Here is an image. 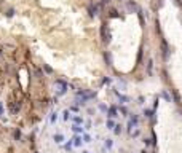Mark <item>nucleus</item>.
I'll return each instance as SVG.
<instances>
[{
	"mask_svg": "<svg viewBox=\"0 0 182 153\" xmlns=\"http://www.w3.org/2000/svg\"><path fill=\"white\" fill-rule=\"evenodd\" d=\"M35 153H37V151H35Z\"/></svg>",
	"mask_w": 182,
	"mask_h": 153,
	"instance_id": "obj_40",
	"label": "nucleus"
},
{
	"mask_svg": "<svg viewBox=\"0 0 182 153\" xmlns=\"http://www.w3.org/2000/svg\"><path fill=\"white\" fill-rule=\"evenodd\" d=\"M54 84H56V88H58V94H59V96L66 94L67 89H69V84H67L64 80H61V78H58V80L54 81Z\"/></svg>",
	"mask_w": 182,
	"mask_h": 153,
	"instance_id": "obj_2",
	"label": "nucleus"
},
{
	"mask_svg": "<svg viewBox=\"0 0 182 153\" xmlns=\"http://www.w3.org/2000/svg\"><path fill=\"white\" fill-rule=\"evenodd\" d=\"M106 126H107V129H113L115 128V121H113L112 118H109V120L106 121Z\"/></svg>",
	"mask_w": 182,
	"mask_h": 153,
	"instance_id": "obj_13",
	"label": "nucleus"
},
{
	"mask_svg": "<svg viewBox=\"0 0 182 153\" xmlns=\"http://www.w3.org/2000/svg\"><path fill=\"white\" fill-rule=\"evenodd\" d=\"M73 123H75V124H82L83 123V118L82 116H73Z\"/></svg>",
	"mask_w": 182,
	"mask_h": 153,
	"instance_id": "obj_19",
	"label": "nucleus"
},
{
	"mask_svg": "<svg viewBox=\"0 0 182 153\" xmlns=\"http://www.w3.org/2000/svg\"><path fill=\"white\" fill-rule=\"evenodd\" d=\"M8 110H10V115H18L19 110H21V102H19V100H13V102H10Z\"/></svg>",
	"mask_w": 182,
	"mask_h": 153,
	"instance_id": "obj_3",
	"label": "nucleus"
},
{
	"mask_svg": "<svg viewBox=\"0 0 182 153\" xmlns=\"http://www.w3.org/2000/svg\"><path fill=\"white\" fill-rule=\"evenodd\" d=\"M72 129H73V132H83V128L80 126V124H73Z\"/></svg>",
	"mask_w": 182,
	"mask_h": 153,
	"instance_id": "obj_15",
	"label": "nucleus"
},
{
	"mask_svg": "<svg viewBox=\"0 0 182 153\" xmlns=\"http://www.w3.org/2000/svg\"><path fill=\"white\" fill-rule=\"evenodd\" d=\"M122 131H123V126H122V124H115V128H113V132H115L117 135H120Z\"/></svg>",
	"mask_w": 182,
	"mask_h": 153,
	"instance_id": "obj_14",
	"label": "nucleus"
},
{
	"mask_svg": "<svg viewBox=\"0 0 182 153\" xmlns=\"http://www.w3.org/2000/svg\"><path fill=\"white\" fill-rule=\"evenodd\" d=\"M104 145H106V148H112V145H113V142H112V139H106V142H104Z\"/></svg>",
	"mask_w": 182,
	"mask_h": 153,
	"instance_id": "obj_18",
	"label": "nucleus"
},
{
	"mask_svg": "<svg viewBox=\"0 0 182 153\" xmlns=\"http://www.w3.org/2000/svg\"><path fill=\"white\" fill-rule=\"evenodd\" d=\"M117 96H118V99L123 100V102H128V100H129V97H126V96H123V94H120V93H117Z\"/></svg>",
	"mask_w": 182,
	"mask_h": 153,
	"instance_id": "obj_21",
	"label": "nucleus"
},
{
	"mask_svg": "<svg viewBox=\"0 0 182 153\" xmlns=\"http://www.w3.org/2000/svg\"><path fill=\"white\" fill-rule=\"evenodd\" d=\"M62 115H64L62 118H64V120L67 121V120H69V118H70V112H69V110H64V113H62Z\"/></svg>",
	"mask_w": 182,
	"mask_h": 153,
	"instance_id": "obj_22",
	"label": "nucleus"
},
{
	"mask_svg": "<svg viewBox=\"0 0 182 153\" xmlns=\"http://www.w3.org/2000/svg\"><path fill=\"white\" fill-rule=\"evenodd\" d=\"M110 81H112V80H110V78H104V80H102V83H104V84H106V83H107V84H109Z\"/></svg>",
	"mask_w": 182,
	"mask_h": 153,
	"instance_id": "obj_33",
	"label": "nucleus"
},
{
	"mask_svg": "<svg viewBox=\"0 0 182 153\" xmlns=\"http://www.w3.org/2000/svg\"><path fill=\"white\" fill-rule=\"evenodd\" d=\"M161 96H163V97L166 99V100H171V97H169V94H168L166 91H163V93H161Z\"/></svg>",
	"mask_w": 182,
	"mask_h": 153,
	"instance_id": "obj_28",
	"label": "nucleus"
},
{
	"mask_svg": "<svg viewBox=\"0 0 182 153\" xmlns=\"http://www.w3.org/2000/svg\"><path fill=\"white\" fill-rule=\"evenodd\" d=\"M109 2H110V0H101V3H99V5H107Z\"/></svg>",
	"mask_w": 182,
	"mask_h": 153,
	"instance_id": "obj_37",
	"label": "nucleus"
},
{
	"mask_svg": "<svg viewBox=\"0 0 182 153\" xmlns=\"http://www.w3.org/2000/svg\"><path fill=\"white\" fill-rule=\"evenodd\" d=\"M88 13H89V16H91V18H94V16L99 13V5L89 3V7H88Z\"/></svg>",
	"mask_w": 182,
	"mask_h": 153,
	"instance_id": "obj_7",
	"label": "nucleus"
},
{
	"mask_svg": "<svg viewBox=\"0 0 182 153\" xmlns=\"http://www.w3.org/2000/svg\"><path fill=\"white\" fill-rule=\"evenodd\" d=\"M174 3H176V5H177V7H179V8H182V0H174Z\"/></svg>",
	"mask_w": 182,
	"mask_h": 153,
	"instance_id": "obj_32",
	"label": "nucleus"
},
{
	"mask_svg": "<svg viewBox=\"0 0 182 153\" xmlns=\"http://www.w3.org/2000/svg\"><path fill=\"white\" fill-rule=\"evenodd\" d=\"M70 110H72V112H78V107H77V105H72Z\"/></svg>",
	"mask_w": 182,
	"mask_h": 153,
	"instance_id": "obj_35",
	"label": "nucleus"
},
{
	"mask_svg": "<svg viewBox=\"0 0 182 153\" xmlns=\"http://www.w3.org/2000/svg\"><path fill=\"white\" fill-rule=\"evenodd\" d=\"M144 115H145V118H149V120L155 121V116H153V110H152V109H145Z\"/></svg>",
	"mask_w": 182,
	"mask_h": 153,
	"instance_id": "obj_9",
	"label": "nucleus"
},
{
	"mask_svg": "<svg viewBox=\"0 0 182 153\" xmlns=\"http://www.w3.org/2000/svg\"><path fill=\"white\" fill-rule=\"evenodd\" d=\"M54 142L56 144H62V140H64V135H62V134H54Z\"/></svg>",
	"mask_w": 182,
	"mask_h": 153,
	"instance_id": "obj_11",
	"label": "nucleus"
},
{
	"mask_svg": "<svg viewBox=\"0 0 182 153\" xmlns=\"http://www.w3.org/2000/svg\"><path fill=\"white\" fill-rule=\"evenodd\" d=\"M152 64H153V62H152V59H150L149 64H147V72H149V75H152Z\"/></svg>",
	"mask_w": 182,
	"mask_h": 153,
	"instance_id": "obj_23",
	"label": "nucleus"
},
{
	"mask_svg": "<svg viewBox=\"0 0 182 153\" xmlns=\"http://www.w3.org/2000/svg\"><path fill=\"white\" fill-rule=\"evenodd\" d=\"M107 115H109V118H115L117 115H118V109L117 107H109V109H107Z\"/></svg>",
	"mask_w": 182,
	"mask_h": 153,
	"instance_id": "obj_8",
	"label": "nucleus"
},
{
	"mask_svg": "<svg viewBox=\"0 0 182 153\" xmlns=\"http://www.w3.org/2000/svg\"><path fill=\"white\" fill-rule=\"evenodd\" d=\"M56 120H58V113H51V118H50V121H51V123H54Z\"/></svg>",
	"mask_w": 182,
	"mask_h": 153,
	"instance_id": "obj_24",
	"label": "nucleus"
},
{
	"mask_svg": "<svg viewBox=\"0 0 182 153\" xmlns=\"http://www.w3.org/2000/svg\"><path fill=\"white\" fill-rule=\"evenodd\" d=\"M118 112H120V113H123V115H126V113H128V110L125 109V107H120V109H118Z\"/></svg>",
	"mask_w": 182,
	"mask_h": 153,
	"instance_id": "obj_30",
	"label": "nucleus"
},
{
	"mask_svg": "<svg viewBox=\"0 0 182 153\" xmlns=\"http://www.w3.org/2000/svg\"><path fill=\"white\" fill-rule=\"evenodd\" d=\"M101 38L104 43H110L112 35H110L109 29H107V22H102V26H101Z\"/></svg>",
	"mask_w": 182,
	"mask_h": 153,
	"instance_id": "obj_1",
	"label": "nucleus"
},
{
	"mask_svg": "<svg viewBox=\"0 0 182 153\" xmlns=\"http://www.w3.org/2000/svg\"><path fill=\"white\" fill-rule=\"evenodd\" d=\"M13 14H15V10H13V8L7 10V16H8V18H11V16H13Z\"/></svg>",
	"mask_w": 182,
	"mask_h": 153,
	"instance_id": "obj_26",
	"label": "nucleus"
},
{
	"mask_svg": "<svg viewBox=\"0 0 182 153\" xmlns=\"http://www.w3.org/2000/svg\"><path fill=\"white\" fill-rule=\"evenodd\" d=\"M144 144H145V145H150L152 140H150V139H144Z\"/></svg>",
	"mask_w": 182,
	"mask_h": 153,
	"instance_id": "obj_36",
	"label": "nucleus"
},
{
	"mask_svg": "<svg viewBox=\"0 0 182 153\" xmlns=\"http://www.w3.org/2000/svg\"><path fill=\"white\" fill-rule=\"evenodd\" d=\"M138 123H139V116L138 115H133L131 118H129V121H128V131H129V134L133 132V128L138 126Z\"/></svg>",
	"mask_w": 182,
	"mask_h": 153,
	"instance_id": "obj_6",
	"label": "nucleus"
},
{
	"mask_svg": "<svg viewBox=\"0 0 182 153\" xmlns=\"http://www.w3.org/2000/svg\"><path fill=\"white\" fill-rule=\"evenodd\" d=\"M161 56H163L164 61L169 59V46H168V43H166L164 38H161Z\"/></svg>",
	"mask_w": 182,
	"mask_h": 153,
	"instance_id": "obj_4",
	"label": "nucleus"
},
{
	"mask_svg": "<svg viewBox=\"0 0 182 153\" xmlns=\"http://www.w3.org/2000/svg\"><path fill=\"white\" fill-rule=\"evenodd\" d=\"M171 93H173V96H174V100H176V102H179V100H180V96H179V93L176 91V89H171Z\"/></svg>",
	"mask_w": 182,
	"mask_h": 153,
	"instance_id": "obj_17",
	"label": "nucleus"
},
{
	"mask_svg": "<svg viewBox=\"0 0 182 153\" xmlns=\"http://www.w3.org/2000/svg\"><path fill=\"white\" fill-rule=\"evenodd\" d=\"M99 109H101L102 112H107V107H106V105H102V104L99 105Z\"/></svg>",
	"mask_w": 182,
	"mask_h": 153,
	"instance_id": "obj_34",
	"label": "nucleus"
},
{
	"mask_svg": "<svg viewBox=\"0 0 182 153\" xmlns=\"http://www.w3.org/2000/svg\"><path fill=\"white\" fill-rule=\"evenodd\" d=\"M34 73H35V77H37V78H42V75H43L40 69H35V72H34Z\"/></svg>",
	"mask_w": 182,
	"mask_h": 153,
	"instance_id": "obj_25",
	"label": "nucleus"
},
{
	"mask_svg": "<svg viewBox=\"0 0 182 153\" xmlns=\"http://www.w3.org/2000/svg\"><path fill=\"white\" fill-rule=\"evenodd\" d=\"M72 142H73V145H75V147H80L83 140H82V137H78V135H75V137L72 139Z\"/></svg>",
	"mask_w": 182,
	"mask_h": 153,
	"instance_id": "obj_12",
	"label": "nucleus"
},
{
	"mask_svg": "<svg viewBox=\"0 0 182 153\" xmlns=\"http://www.w3.org/2000/svg\"><path fill=\"white\" fill-rule=\"evenodd\" d=\"M72 145H73V142H67V144L64 145V148H66V150H70V147H72Z\"/></svg>",
	"mask_w": 182,
	"mask_h": 153,
	"instance_id": "obj_31",
	"label": "nucleus"
},
{
	"mask_svg": "<svg viewBox=\"0 0 182 153\" xmlns=\"http://www.w3.org/2000/svg\"><path fill=\"white\" fill-rule=\"evenodd\" d=\"M83 142H91V137H89L88 134H85V135H83Z\"/></svg>",
	"mask_w": 182,
	"mask_h": 153,
	"instance_id": "obj_29",
	"label": "nucleus"
},
{
	"mask_svg": "<svg viewBox=\"0 0 182 153\" xmlns=\"http://www.w3.org/2000/svg\"><path fill=\"white\" fill-rule=\"evenodd\" d=\"M104 59L107 62V65H112V54L109 53V51H106V53H104Z\"/></svg>",
	"mask_w": 182,
	"mask_h": 153,
	"instance_id": "obj_10",
	"label": "nucleus"
},
{
	"mask_svg": "<svg viewBox=\"0 0 182 153\" xmlns=\"http://www.w3.org/2000/svg\"><path fill=\"white\" fill-rule=\"evenodd\" d=\"M0 115H3V105H2V102H0Z\"/></svg>",
	"mask_w": 182,
	"mask_h": 153,
	"instance_id": "obj_38",
	"label": "nucleus"
},
{
	"mask_svg": "<svg viewBox=\"0 0 182 153\" xmlns=\"http://www.w3.org/2000/svg\"><path fill=\"white\" fill-rule=\"evenodd\" d=\"M83 153H91V151H83Z\"/></svg>",
	"mask_w": 182,
	"mask_h": 153,
	"instance_id": "obj_39",
	"label": "nucleus"
},
{
	"mask_svg": "<svg viewBox=\"0 0 182 153\" xmlns=\"http://www.w3.org/2000/svg\"><path fill=\"white\" fill-rule=\"evenodd\" d=\"M110 16H112V18H117V16H118V13H117V10H110Z\"/></svg>",
	"mask_w": 182,
	"mask_h": 153,
	"instance_id": "obj_27",
	"label": "nucleus"
},
{
	"mask_svg": "<svg viewBox=\"0 0 182 153\" xmlns=\"http://www.w3.org/2000/svg\"><path fill=\"white\" fill-rule=\"evenodd\" d=\"M43 70H45V73H53V69L47 64H43Z\"/></svg>",
	"mask_w": 182,
	"mask_h": 153,
	"instance_id": "obj_20",
	"label": "nucleus"
},
{
	"mask_svg": "<svg viewBox=\"0 0 182 153\" xmlns=\"http://www.w3.org/2000/svg\"><path fill=\"white\" fill-rule=\"evenodd\" d=\"M126 10H128V13H138L141 8H139V5L136 3L134 0H128V2H126Z\"/></svg>",
	"mask_w": 182,
	"mask_h": 153,
	"instance_id": "obj_5",
	"label": "nucleus"
},
{
	"mask_svg": "<svg viewBox=\"0 0 182 153\" xmlns=\"http://www.w3.org/2000/svg\"><path fill=\"white\" fill-rule=\"evenodd\" d=\"M13 137H15V140H19V139H21V131H19V129H15Z\"/></svg>",
	"mask_w": 182,
	"mask_h": 153,
	"instance_id": "obj_16",
	"label": "nucleus"
}]
</instances>
